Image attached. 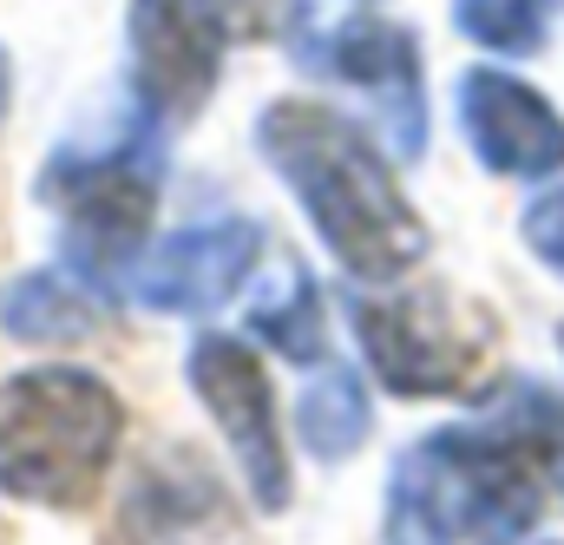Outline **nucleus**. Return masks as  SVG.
<instances>
[{"label": "nucleus", "instance_id": "obj_17", "mask_svg": "<svg viewBox=\"0 0 564 545\" xmlns=\"http://www.w3.org/2000/svg\"><path fill=\"white\" fill-rule=\"evenodd\" d=\"M519 237H525V250L545 264V270L564 282V184L552 191H539L532 204H525V217H519Z\"/></svg>", "mask_w": 564, "mask_h": 545}, {"label": "nucleus", "instance_id": "obj_16", "mask_svg": "<svg viewBox=\"0 0 564 545\" xmlns=\"http://www.w3.org/2000/svg\"><path fill=\"white\" fill-rule=\"evenodd\" d=\"M492 414H499L525 447H532V460H539L545 487H558V500H564V395L539 388V382H512V388H506V402H499Z\"/></svg>", "mask_w": 564, "mask_h": 545}, {"label": "nucleus", "instance_id": "obj_11", "mask_svg": "<svg viewBox=\"0 0 564 545\" xmlns=\"http://www.w3.org/2000/svg\"><path fill=\"white\" fill-rule=\"evenodd\" d=\"M126 545H243V513L191 447H158L119 506Z\"/></svg>", "mask_w": 564, "mask_h": 545}, {"label": "nucleus", "instance_id": "obj_9", "mask_svg": "<svg viewBox=\"0 0 564 545\" xmlns=\"http://www.w3.org/2000/svg\"><path fill=\"white\" fill-rule=\"evenodd\" d=\"M257 257H263V224L217 217V224H191V231L158 237L126 289L139 309H158V316H210L243 289Z\"/></svg>", "mask_w": 564, "mask_h": 545}, {"label": "nucleus", "instance_id": "obj_12", "mask_svg": "<svg viewBox=\"0 0 564 545\" xmlns=\"http://www.w3.org/2000/svg\"><path fill=\"white\" fill-rule=\"evenodd\" d=\"M93 322H99L93 289L66 270H33V276H20V282L0 289V329H7L13 342L59 349V342L93 335Z\"/></svg>", "mask_w": 564, "mask_h": 545}, {"label": "nucleus", "instance_id": "obj_7", "mask_svg": "<svg viewBox=\"0 0 564 545\" xmlns=\"http://www.w3.org/2000/svg\"><path fill=\"white\" fill-rule=\"evenodd\" d=\"M302 73L335 79L368 106L394 158L426 151V86H421V40L401 20L381 13H348V20H308L295 33Z\"/></svg>", "mask_w": 564, "mask_h": 545}, {"label": "nucleus", "instance_id": "obj_6", "mask_svg": "<svg viewBox=\"0 0 564 545\" xmlns=\"http://www.w3.org/2000/svg\"><path fill=\"white\" fill-rule=\"evenodd\" d=\"M243 26H257V0H132V99L158 126H191Z\"/></svg>", "mask_w": 564, "mask_h": 545}, {"label": "nucleus", "instance_id": "obj_15", "mask_svg": "<svg viewBox=\"0 0 564 545\" xmlns=\"http://www.w3.org/2000/svg\"><path fill=\"white\" fill-rule=\"evenodd\" d=\"M250 329L282 349L289 362H315L322 355V296H315V282L302 270H282L276 289L250 309Z\"/></svg>", "mask_w": 564, "mask_h": 545}, {"label": "nucleus", "instance_id": "obj_4", "mask_svg": "<svg viewBox=\"0 0 564 545\" xmlns=\"http://www.w3.org/2000/svg\"><path fill=\"white\" fill-rule=\"evenodd\" d=\"M126 434L119 395L86 368H26L0 382V493L73 513L99 493Z\"/></svg>", "mask_w": 564, "mask_h": 545}, {"label": "nucleus", "instance_id": "obj_3", "mask_svg": "<svg viewBox=\"0 0 564 545\" xmlns=\"http://www.w3.org/2000/svg\"><path fill=\"white\" fill-rule=\"evenodd\" d=\"M158 119L139 99H126L106 126L66 138L40 164V204H53L66 270L86 289L132 282L139 257L151 250V211H158Z\"/></svg>", "mask_w": 564, "mask_h": 545}, {"label": "nucleus", "instance_id": "obj_10", "mask_svg": "<svg viewBox=\"0 0 564 545\" xmlns=\"http://www.w3.org/2000/svg\"><path fill=\"white\" fill-rule=\"evenodd\" d=\"M459 132L492 178H552V171H564V113L506 66L459 73Z\"/></svg>", "mask_w": 564, "mask_h": 545}, {"label": "nucleus", "instance_id": "obj_8", "mask_svg": "<svg viewBox=\"0 0 564 545\" xmlns=\"http://www.w3.org/2000/svg\"><path fill=\"white\" fill-rule=\"evenodd\" d=\"M184 375H191V395L210 408L230 460L243 467V487L263 513L289 506V453H282V427H276V395H270V375L257 362L250 342L237 335H217L204 329L184 355Z\"/></svg>", "mask_w": 564, "mask_h": 545}, {"label": "nucleus", "instance_id": "obj_5", "mask_svg": "<svg viewBox=\"0 0 564 545\" xmlns=\"http://www.w3.org/2000/svg\"><path fill=\"white\" fill-rule=\"evenodd\" d=\"M355 342L388 395H459L486 368V322L466 316L446 289H401V296H348Z\"/></svg>", "mask_w": 564, "mask_h": 545}, {"label": "nucleus", "instance_id": "obj_2", "mask_svg": "<svg viewBox=\"0 0 564 545\" xmlns=\"http://www.w3.org/2000/svg\"><path fill=\"white\" fill-rule=\"evenodd\" d=\"M539 506L545 473L499 414L414 440L388 480V526L401 545H519Z\"/></svg>", "mask_w": 564, "mask_h": 545}, {"label": "nucleus", "instance_id": "obj_14", "mask_svg": "<svg viewBox=\"0 0 564 545\" xmlns=\"http://www.w3.org/2000/svg\"><path fill=\"white\" fill-rule=\"evenodd\" d=\"M564 20V0H453V26L486 46V53H506V60H525L539 53Z\"/></svg>", "mask_w": 564, "mask_h": 545}, {"label": "nucleus", "instance_id": "obj_13", "mask_svg": "<svg viewBox=\"0 0 564 545\" xmlns=\"http://www.w3.org/2000/svg\"><path fill=\"white\" fill-rule=\"evenodd\" d=\"M295 427H302V447H308L315 460H348V453L368 440V427H375V408H368L361 375L341 368V362H328V368L302 388Z\"/></svg>", "mask_w": 564, "mask_h": 545}, {"label": "nucleus", "instance_id": "obj_18", "mask_svg": "<svg viewBox=\"0 0 564 545\" xmlns=\"http://www.w3.org/2000/svg\"><path fill=\"white\" fill-rule=\"evenodd\" d=\"M0 119H7V53H0Z\"/></svg>", "mask_w": 564, "mask_h": 545}, {"label": "nucleus", "instance_id": "obj_1", "mask_svg": "<svg viewBox=\"0 0 564 545\" xmlns=\"http://www.w3.org/2000/svg\"><path fill=\"white\" fill-rule=\"evenodd\" d=\"M257 151L355 282H401L426 257L421 211L394 184L381 145L348 113L315 99H270L257 119Z\"/></svg>", "mask_w": 564, "mask_h": 545}]
</instances>
